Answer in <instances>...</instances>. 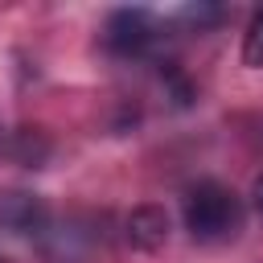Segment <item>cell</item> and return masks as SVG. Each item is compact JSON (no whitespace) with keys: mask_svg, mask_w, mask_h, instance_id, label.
Masks as SVG:
<instances>
[{"mask_svg":"<svg viewBox=\"0 0 263 263\" xmlns=\"http://www.w3.org/2000/svg\"><path fill=\"white\" fill-rule=\"evenodd\" d=\"M45 222H49V214L37 193L12 189L0 197V230H8L16 238H37V234H45Z\"/></svg>","mask_w":263,"mask_h":263,"instance_id":"cell-3","label":"cell"},{"mask_svg":"<svg viewBox=\"0 0 263 263\" xmlns=\"http://www.w3.org/2000/svg\"><path fill=\"white\" fill-rule=\"evenodd\" d=\"M156 41V21L144 8H115L103 25V45L115 58H140Z\"/></svg>","mask_w":263,"mask_h":263,"instance_id":"cell-2","label":"cell"},{"mask_svg":"<svg viewBox=\"0 0 263 263\" xmlns=\"http://www.w3.org/2000/svg\"><path fill=\"white\" fill-rule=\"evenodd\" d=\"M251 201H255V210H259V218H263V173H259L255 185H251Z\"/></svg>","mask_w":263,"mask_h":263,"instance_id":"cell-7","label":"cell"},{"mask_svg":"<svg viewBox=\"0 0 263 263\" xmlns=\"http://www.w3.org/2000/svg\"><path fill=\"white\" fill-rule=\"evenodd\" d=\"M181 218L197 242H218V238H230L238 230L242 205H238L234 189H226L222 181H197L181 197Z\"/></svg>","mask_w":263,"mask_h":263,"instance_id":"cell-1","label":"cell"},{"mask_svg":"<svg viewBox=\"0 0 263 263\" xmlns=\"http://www.w3.org/2000/svg\"><path fill=\"white\" fill-rule=\"evenodd\" d=\"M164 234H168V218H164L160 205H140V210H132V218H127V238H132V247L156 251V247L164 242Z\"/></svg>","mask_w":263,"mask_h":263,"instance_id":"cell-4","label":"cell"},{"mask_svg":"<svg viewBox=\"0 0 263 263\" xmlns=\"http://www.w3.org/2000/svg\"><path fill=\"white\" fill-rule=\"evenodd\" d=\"M242 62L247 66H263V8L251 16L247 37H242Z\"/></svg>","mask_w":263,"mask_h":263,"instance_id":"cell-5","label":"cell"},{"mask_svg":"<svg viewBox=\"0 0 263 263\" xmlns=\"http://www.w3.org/2000/svg\"><path fill=\"white\" fill-rule=\"evenodd\" d=\"M185 21H193V25L201 29V25H214V21H222V8H205V4H197V8H185Z\"/></svg>","mask_w":263,"mask_h":263,"instance_id":"cell-6","label":"cell"},{"mask_svg":"<svg viewBox=\"0 0 263 263\" xmlns=\"http://www.w3.org/2000/svg\"><path fill=\"white\" fill-rule=\"evenodd\" d=\"M0 136H4V132H0Z\"/></svg>","mask_w":263,"mask_h":263,"instance_id":"cell-8","label":"cell"}]
</instances>
